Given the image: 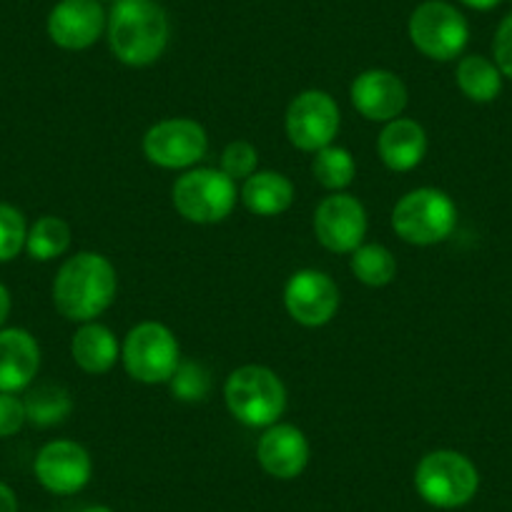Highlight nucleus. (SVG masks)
<instances>
[{"label":"nucleus","mask_w":512,"mask_h":512,"mask_svg":"<svg viewBox=\"0 0 512 512\" xmlns=\"http://www.w3.org/2000/svg\"><path fill=\"white\" fill-rule=\"evenodd\" d=\"M342 116L339 106L327 91H302L287 108L284 128H287V139L294 149L317 154L324 146H332L337 139Z\"/></svg>","instance_id":"obj_9"},{"label":"nucleus","mask_w":512,"mask_h":512,"mask_svg":"<svg viewBox=\"0 0 512 512\" xmlns=\"http://www.w3.org/2000/svg\"><path fill=\"white\" fill-rule=\"evenodd\" d=\"M26 417L36 427H56L68 420L73 400L61 384H38L26 395Z\"/></svg>","instance_id":"obj_22"},{"label":"nucleus","mask_w":512,"mask_h":512,"mask_svg":"<svg viewBox=\"0 0 512 512\" xmlns=\"http://www.w3.org/2000/svg\"><path fill=\"white\" fill-rule=\"evenodd\" d=\"M106 38L111 53L123 66L146 68L169 48V16L156 0H113Z\"/></svg>","instance_id":"obj_1"},{"label":"nucleus","mask_w":512,"mask_h":512,"mask_svg":"<svg viewBox=\"0 0 512 512\" xmlns=\"http://www.w3.org/2000/svg\"><path fill=\"white\" fill-rule=\"evenodd\" d=\"M171 201L191 224H219L236 206V181L221 169H189L176 179Z\"/></svg>","instance_id":"obj_8"},{"label":"nucleus","mask_w":512,"mask_h":512,"mask_svg":"<svg viewBox=\"0 0 512 512\" xmlns=\"http://www.w3.org/2000/svg\"><path fill=\"white\" fill-rule=\"evenodd\" d=\"M314 234L332 254H352L367 236V211L362 201L344 191L319 201L314 211Z\"/></svg>","instance_id":"obj_11"},{"label":"nucleus","mask_w":512,"mask_h":512,"mask_svg":"<svg viewBox=\"0 0 512 512\" xmlns=\"http://www.w3.org/2000/svg\"><path fill=\"white\" fill-rule=\"evenodd\" d=\"M83 512H113L111 507H103V505H93V507H86Z\"/></svg>","instance_id":"obj_34"},{"label":"nucleus","mask_w":512,"mask_h":512,"mask_svg":"<svg viewBox=\"0 0 512 512\" xmlns=\"http://www.w3.org/2000/svg\"><path fill=\"white\" fill-rule=\"evenodd\" d=\"M121 359L136 382L166 384L181 364V349L166 324L141 322L123 339Z\"/></svg>","instance_id":"obj_7"},{"label":"nucleus","mask_w":512,"mask_h":512,"mask_svg":"<svg viewBox=\"0 0 512 512\" xmlns=\"http://www.w3.org/2000/svg\"><path fill=\"white\" fill-rule=\"evenodd\" d=\"M118 277L113 264L96 251H78L56 274L53 304L68 322H96L113 304Z\"/></svg>","instance_id":"obj_2"},{"label":"nucleus","mask_w":512,"mask_h":512,"mask_svg":"<svg viewBox=\"0 0 512 512\" xmlns=\"http://www.w3.org/2000/svg\"><path fill=\"white\" fill-rule=\"evenodd\" d=\"M492 61L500 68V73L512 81V13H507L497 26L492 38Z\"/></svg>","instance_id":"obj_30"},{"label":"nucleus","mask_w":512,"mask_h":512,"mask_svg":"<svg viewBox=\"0 0 512 512\" xmlns=\"http://www.w3.org/2000/svg\"><path fill=\"white\" fill-rule=\"evenodd\" d=\"M256 166H259V151L249 141H231L221 151V171L231 181H246L251 174H256Z\"/></svg>","instance_id":"obj_28"},{"label":"nucleus","mask_w":512,"mask_h":512,"mask_svg":"<svg viewBox=\"0 0 512 512\" xmlns=\"http://www.w3.org/2000/svg\"><path fill=\"white\" fill-rule=\"evenodd\" d=\"M26 422V402L13 392H0V437L18 435Z\"/></svg>","instance_id":"obj_29"},{"label":"nucleus","mask_w":512,"mask_h":512,"mask_svg":"<svg viewBox=\"0 0 512 512\" xmlns=\"http://www.w3.org/2000/svg\"><path fill=\"white\" fill-rule=\"evenodd\" d=\"M101 0H58L48 13V38L63 51H86L106 33Z\"/></svg>","instance_id":"obj_13"},{"label":"nucleus","mask_w":512,"mask_h":512,"mask_svg":"<svg viewBox=\"0 0 512 512\" xmlns=\"http://www.w3.org/2000/svg\"><path fill=\"white\" fill-rule=\"evenodd\" d=\"M407 33L417 51L430 61H455L470 41V26L462 11L447 0H425L412 11Z\"/></svg>","instance_id":"obj_6"},{"label":"nucleus","mask_w":512,"mask_h":512,"mask_svg":"<svg viewBox=\"0 0 512 512\" xmlns=\"http://www.w3.org/2000/svg\"><path fill=\"white\" fill-rule=\"evenodd\" d=\"M41 369V347L26 329H0V392H21L31 387Z\"/></svg>","instance_id":"obj_17"},{"label":"nucleus","mask_w":512,"mask_h":512,"mask_svg":"<svg viewBox=\"0 0 512 512\" xmlns=\"http://www.w3.org/2000/svg\"><path fill=\"white\" fill-rule=\"evenodd\" d=\"M171 392L181 402H204L211 392V374L199 362H181L169 379Z\"/></svg>","instance_id":"obj_26"},{"label":"nucleus","mask_w":512,"mask_h":512,"mask_svg":"<svg viewBox=\"0 0 512 512\" xmlns=\"http://www.w3.org/2000/svg\"><path fill=\"white\" fill-rule=\"evenodd\" d=\"M284 307L289 317L302 327H324L339 309V287L329 274L302 269L292 274L284 287Z\"/></svg>","instance_id":"obj_12"},{"label":"nucleus","mask_w":512,"mask_h":512,"mask_svg":"<svg viewBox=\"0 0 512 512\" xmlns=\"http://www.w3.org/2000/svg\"><path fill=\"white\" fill-rule=\"evenodd\" d=\"M71 354L73 362L86 374H106L121 357V347H118L116 334L106 324L86 322L73 334Z\"/></svg>","instance_id":"obj_19"},{"label":"nucleus","mask_w":512,"mask_h":512,"mask_svg":"<svg viewBox=\"0 0 512 512\" xmlns=\"http://www.w3.org/2000/svg\"><path fill=\"white\" fill-rule=\"evenodd\" d=\"M349 269L364 287H387L397 277V259L387 246L362 244L349 256Z\"/></svg>","instance_id":"obj_23"},{"label":"nucleus","mask_w":512,"mask_h":512,"mask_svg":"<svg viewBox=\"0 0 512 512\" xmlns=\"http://www.w3.org/2000/svg\"><path fill=\"white\" fill-rule=\"evenodd\" d=\"M462 6H467V8H472V11H495L497 6H500L502 0H460Z\"/></svg>","instance_id":"obj_33"},{"label":"nucleus","mask_w":512,"mask_h":512,"mask_svg":"<svg viewBox=\"0 0 512 512\" xmlns=\"http://www.w3.org/2000/svg\"><path fill=\"white\" fill-rule=\"evenodd\" d=\"M0 512H18V497L6 482H0Z\"/></svg>","instance_id":"obj_31"},{"label":"nucleus","mask_w":512,"mask_h":512,"mask_svg":"<svg viewBox=\"0 0 512 512\" xmlns=\"http://www.w3.org/2000/svg\"><path fill=\"white\" fill-rule=\"evenodd\" d=\"M415 487L425 502L442 510L467 505L480 490V472L475 462L455 450H435L420 460Z\"/></svg>","instance_id":"obj_4"},{"label":"nucleus","mask_w":512,"mask_h":512,"mask_svg":"<svg viewBox=\"0 0 512 512\" xmlns=\"http://www.w3.org/2000/svg\"><path fill=\"white\" fill-rule=\"evenodd\" d=\"M71 249V226L61 216H41L28 229L26 251L36 262H53Z\"/></svg>","instance_id":"obj_24"},{"label":"nucleus","mask_w":512,"mask_h":512,"mask_svg":"<svg viewBox=\"0 0 512 512\" xmlns=\"http://www.w3.org/2000/svg\"><path fill=\"white\" fill-rule=\"evenodd\" d=\"M510 3H512V0H510Z\"/></svg>","instance_id":"obj_35"},{"label":"nucleus","mask_w":512,"mask_h":512,"mask_svg":"<svg viewBox=\"0 0 512 512\" xmlns=\"http://www.w3.org/2000/svg\"><path fill=\"white\" fill-rule=\"evenodd\" d=\"M457 88L475 103H492L502 91V73L485 56H465L457 63Z\"/></svg>","instance_id":"obj_21"},{"label":"nucleus","mask_w":512,"mask_h":512,"mask_svg":"<svg viewBox=\"0 0 512 512\" xmlns=\"http://www.w3.org/2000/svg\"><path fill=\"white\" fill-rule=\"evenodd\" d=\"M457 226V206L445 191L422 186L397 201L392 211V229L402 241L415 246L442 244Z\"/></svg>","instance_id":"obj_5"},{"label":"nucleus","mask_w":512,"mask_h":512,"mask_svg":"<svg viewBox=\"0 0 512 512\" xmlns=\"http://www.w3.org/2000/svg\"><path fill=\"white\" fill-rule=\"evenodd\" d=\"M224 400L241 425L272 427L287 410V387L274 369L244 364L226 379Z\"/></svg>","instance_id":"obj_3"},{"label":"nucleus","mask_w":512,"mask_h":512,"mask_svg":"<svg viewBox=\"0 0 512 512\" xmlns=\"http://www.w3.org/2000/svg\"><path fill=\"white\" fill-rule=\"evenodd\" d=\"M28 226L21 209L11 204H0V264L13 262L26 249Z\"/></svg>","instance_id":"obj_27"},{"label":"nucleus","mask_w":512,"mask_h":512,"mask_svg":"<svg viewBox=\"0 0 512 512\" xmlns=\"http://www.w3.org/2000/svg\"><path fill=\"white\" fill-rule=\"evenodd\" d=\"M11 292H8L6 284H0V329H3V324H6L8 314H11Z\"/></svg>","instance_id":"obj_32"},{"label":"nucleus","mask_w":512,"mask_h":512,"mask_svg":"<svg viewBox=\"0 0 512 512\" xmlns=\"http://www.w3.org/2000/svg\"><path fill=\"white\" fill-rule=\"evenodd\" d=\"M33 470L38 482L53 495H76L91 480L93 462L78 442L56 440L41 447Z\"/></svg>","instance_id":"obj_14"},{"label":"nucleus","mask_w":512,"mask_h":512,"mask_svg":"<svg viewBox=\"0 0 512 512\" xmlns=\"http://www.w3.org/2000/svg\"><path fill=\"white\" fill-rule=\"evenodd\" d=\"M312 174L319 186L337 194V191H344L352 184L354 174H357V164H354V156L347 149L332 144L317 151L312 161Z\"/></svg>","instance_id":"obj_25"},{"label":"nucleus","mask_w":512,"mask_h":512,"mask_svg":"<svg viewBox=\"0 0 512 512\" xmlns=\"http://www.w3.org/2000/svg\"><path fill=\"white\" fill-rule=\"evenodd\" d=\"M377 154L390 171L405 174L417 169L427 154L425 128L412 118H395L384 123L382 134L377 136Z\"/></svg>","instance_id":"obj_18"},{"label":"nucleus","mask_w":512,"mask_h":512,"mask_svg":"<svg viewBox=\"0 0 512 512\" xmlns=\"http://www.w3.org/2000/svg\"><path fill=\"white\" fill-rule=\"evenodd\" d=\"M349 98L359 116L377 123H390L400 118L410 101L405 81L384 68H369L359 73L349 86Z\"/></svg>","instance_id":"obj_15"},{"label":"nucleus","mask_w":512,"mask_h":512,"mask_svg":"<svg viewBox=\"0 0 512 512\" xmlns=\"http://www.w3.org/2000/svg\"><path fill=\"white\" fill-rule=\"evenodd\" d=\"M239 196L254 216H279L292 209L294 184L279 171H256L244 181Z\"/></svg>","instance_id":"obj_20"},{"label":"nucleus","mask_w":512,"mask_h":512,"mask_svg":"<svg viewBox=\"0 0 512 512\" xmlns=\"http://www.w3.org/2000/svg\"><path fill=\"white\" fill-rule=\"evenodd\" d=\"M256 460L267 475L294 480L309 465V442L299 427L277 422L256 442Z\"/></svg>","instance_id":"obj_16"},{"label":"nucleus","mask_w":512,"mask_h":512,"mask_svg":"<svg viewBox=\"0 0 512 512\" xmlns=\"http://www.w3.org/2000/svg\"><path fill=\"white\" fill-rule=\"evenodd\" d=\"M209 151L204 126L191 118H166L144 134V156L159 169L179 171L199 164Z\"/></svg>","instance_id":"obj_10"}]
</instances>
